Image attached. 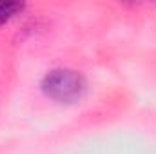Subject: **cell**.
Returning <instances> with one entry per match:
<instances>
[{
  "mask_svg": "<svg viewBox=\"0 0 156 154\" xmlns=\"http://www.w3.org/2000/svg\"><path fill=\"white\" fill-rule=\"evenodd\" d=\"M22 9H24V4L20 2H0V26L9 22Z\"/></svg>",
  "mask_w": 156,
  "mask_h": 154,
  "instance_id": "obj_2",
  "label": "cell"
},
{
  "mask_svg": "<svg viewBox=\"0 0 156 154\" xmlns=\"http://www.w3.org/2000/svg\"><path fill=\"white\" fill-rule=\"evenodd\" d=\"M42 89L49 98H53L60 103H73L83 96L85 80L76 71L56 69V71H51L44 78Z\"/></svg>",
  "mask_w": 156,
  "mask_h": 154,
  "instance_id": "obj_1",
  "label": "cell"
}]
</instances>
